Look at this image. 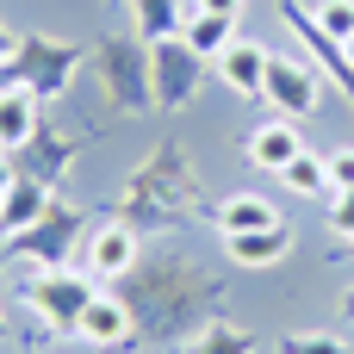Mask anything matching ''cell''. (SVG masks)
<instances>
[{
    "label": "cell",
    "instance_id": "cell-1",
    "mask_svg": "<svg viewBox=\"0 0 354 354\" xmlns=\"http://www.w3.org/2000/svg\"><path fill=\"white\" fill-rule=\"evenodd\" d=\"M68 68H75V44H56V37H19V50H12V62H6V75H0V87H31L37 100H56L62 93V81H68Z\"/></svg>",
    "mask_w": 354,
    "mask_h": 354
},
{
    "label": "cell",
    "instance_id": "cell-2",
    "mask_svg": "<svg viewBox=\"0 0 354 354\" xmlns=\"http://www.w3.org/2000/svg\"><path fill=\"white\" fill-rule=\"evenodd\" d=\"M100 68H106V81H112V93H118L124 112H137V106L156 100V81H149V44L137 50L131 37H106V44H100Z\"/></svg>",
    "mask_w": 354,
    "mask_h": 354
},
{
    "label": "cell",
    "instance_id": "cell-3",
    "mask_svg": "<svg viewBox=\"0 0 354 354\" xmlns=\"http://www.w3.org/2000/svg\"><path fill=\"white\" fill-rule=\"evenodd\" d=\"M261 106H274L280 118L305 124V118L324 106V93H317V75H311L305 62H292V56H274V62H268V81H261Z\"/></svg>",
    "mask_w": 354,
    "mask_h": 354
},
{
    "label": "cell",
    "instance_id": "cell-4",
    "mask_svg": "<svg viewBox=\"0 0 354 354\" xmlns=\"http://www.w3.org/2000/svg\"><path fill=\"white\" fill-rule=\"evenodd\" d=\"M199 50H187V37H162L149 44V81H156V100L162 106H187L193 87H199Z\"/></svg>",
    "mask_w": 354,
    "mask_h": 354
},
{
    "label": "cell",
    "instance_id": "cell-5",
    "mask_svg": "<svg viewBox=\"0 0 354 354\" xmlns=\"http://www.w3.org/2000/svg\"><path fill=\"white\" fill-rule=\"evenodd\" d=\"M87 299H93L87 274H62V268L37 274V280H31V292H25V305H31L44 324H56V330H75V317L87 311Z\"/></svg>",
    "mask_w": 354,
    "mask_h": 354
},
{
    "label": "cell",
    "instance_id": "cell-6",
    "mask_svg": "<svg viewBox=\"0 0 354 354\" xmlns=\"http://www.w3.org/2000/svg\"><path fill=\"white\" fill-rule=\"evenodd\" d=\"M268 62H274V50H268L261 37H236L230 50H218V56H212L218 81H224L230 93H243V100H261V81H268Z\"/></svg>",
    "mask_w": 354,
    "mask_h": 354
},
{
    "label": "cell",
    "instance_id": "cell-7",
    "mask_svg": "<svg viewBox=\"0 0 354 354\" xmlns=\"http://www.w3.org/2000/svg\"><path fill=\"white\" fill-rule=\"evenodd\" d=\"M137 255H143V243H137L131 224H100V230L87 236V274H93V280H124V274H137Z\"/></svg>",
    "mask_w": 354,
    "mask_h": 354
},
{
    "label": "cell",
    "instance_id": "cell-8",
    "mask_svg": "<svg viewBox=\"0 0 354 354\" xmlns=\"http://www.w3.org/2000/svg\"><path fill=\"white\" fill-rule=\"evenodd\" d=\"M75 336H81V342H93V348H118V342L131 336V305H124V299H112V292H93V299H87V311L75 317Z\"/></svg>",
    "mask_w": 354,
    "mask_h": 354
},
{
    "label": "cell",
    "instance_id": "cell-9",
    "mask_svg": "<svg viewBox=\"0 0 354 354\" xmlns=\"http://www.w3.org/2000/svg\"><path fill=\"white\" fill-rule=\"evenodd\" d=\"M187 19H199V0H131V25L143 44H162V37H180Z\"/></svg>",
    "mask_w": 354,
    "mask_h": 354
},
{
    "label": "cell",
    "instance_id": "cell-10",
    "mask_svg": "<svg viewBox=\"0 0 354 354\" xmlns=\"http://www.w3.org/2000/svg\"><path fill=\"white\" fill-rule=\"evenodd\" d=\"M37 137V93L31 87H0V149L12 156V149H25Z\"/></svg>",
    "mask_w": 354,
    "mask_h": 354
},
{
    "label": "cell",
    "instance_id": "cell-11",
    "mask_svg": "<svg viewBox=\"0 0 354 354\" xmlns=\"http://www.w3.org/2000/svg\"><path fill=\"white\" fill-rule=\"evenodd\" d=\"M280 19H292V25H299V37L317 50V62H324V68H330V75H336V81L354 93V62H348V50H342V44H336V37H330V31H324L311 12H299L292 0H280Z\"/></svg>",
    "mask_w": 354,
    "mask_h": 354
},
{
    "label": "cell",
    "instance_id": "cell-12",
    "mask_svg": "<svg viewBox=\"0 0 354 354\" xmlns=\"http://www.w3.org/2000/svg\"><path fill=\"white\" fill-rule=\"evenodd\" d=\"M299 149H305V137H299V124H292V118H274V124H261V131L249 137V162H255L261 174H280Z\"/></svg>",
    "mask_w": 354,
    "mask_h": 354
},
{
    "label": "cell",
    "instance_id": "cell-13",
    "mask_svg": "<svg viewBox=\"0 0 354 354\" xmlns=\"http://www.w3.org/2000/svg\"><path fill=\"white\" fill-rule=\"evenodd\" d=\"M224 243H230V261H236V268H274V261L292 255V230H286V224H274V230H243V236H224Z\"/></svg>",
    "mask_w": 354,
    "mask_h": 354
},
{
    "label": "cell",
    "instance_id": "cell-14",
    "mask_svg": "<svg viewBox=\"0 0 354 354\" xmlns=\"http://www.w3.org/2000/svg\"><path fill=\"white\" fill-rule=\"evenodd\" d=\"M280 224V212L261 199V193H230L224 205H218V230L224 236H243V230H274Z\"/></svg>",
    "mask_w": 354,
    "mask_h": 354
},
{
    "label": "cell",
    "instance_id": "cell-15",
    "mask_svg": "<svg viewBox=\"0 0 354 354\" xmlns=\"http://www.w3.org/2000/svg\"><path fill=\"white\" fill-rule=\"evenodd\" d=\"M44 212H50V187L44 180H12L6 187V212H0V230H31Z\"/></svg>",
    "mask_w": 354,
    "mask_h": 354
},
{
    "label": "cell",
    "instance_id": "cell-16",
    "mask_svg": "<svg viewBox=\"0 0 354 354\" xmlns=\"http://www.w3.org/2000/svg\"><path fill=\"white\" fill-rule=\"evenodd\" d=\"M280 180H286V193H305V199H330V162H324L317 149H299V156L280 168Z\"/></svg>",
    "mask_w": 354,
    "mask_h": 354
},
{
    "label": "cell",
    "instance_id": "cell-17",
    "mask_svg": "<svg viewBox=\"0 0 354 354\" xmlns=\"http://www.w3.org/2000/svg\"><path fill=\"white\" fill-rule=\"evenodd\" d=\"M187 50H199V56H218V50H230L236 44V19H224V12H199V19H187Z\"/></svg>",
    "mask_w": 354,
    "mask_h": 354
},
{
    "label": "cell",
    "instance_id": "cell-18",
    "mask_svg": "<svg viewBox=\"0 0 354 354\" xmlns=\"http://www.w3.org/2000/svg\"><path fill=\"white\" fill-rule=\"evenodd\" d=\"M311 19H317L336 44H348V37H354V0H317V12H311Z\"/></svg>",
    "mask_w": 354,
    "mask_h": 354
},
{
    "label": "cell",
    "instance_id": "cell-19",
    "mask_svg": "<svg viewBox=\"0 0 354 354\" xmlns=\"http://www.w3.org/2000/svg\"><path fill=\"white\" fill-rule=\"evenodd\" d=\"M330 230L336 236H354V187L348 193H330Z\"/></svg>",
    "mask_w": 354,
    "mask_h": 354
},
{
    "label": "cell",
    "instance_id": "cell-20",
    "mask_svg": "<svg viewBox=\"0 0 354 354\" xmlns=\"http://www.w3.org/2000/svg\"><path fill=\"white\" fill-rule=\"evenodd\" d=\"M354 187V149H336L330 156V193H348Z\"/></svg>",
    "mask_w": 354,
    "mask_h": 354
},
{
    "label": "cell",
    "instance_id": "cell-21",
    "mask_svg": "<svg viewBox=\"0 0 354 354\" xmlns=\"http://www.w3.org/2000/svg\"><path fill=\"white\" fill-rule=\"evenodd\" d=\"M280 354H348V348H342V342H330V336H292Z\"/></svg>",
    "mask_w": 354,
    "mask_h": 354
},
{
    "label": "cell",
    "instance_id": "cell-22",
    "mask_svg": "<svg viewBox=\"0 0 354 354\" xmlns=\"http://www.w3.org/2000/svg\"><path fill=\"white\" fill-rule=\"evenodd\" d=\"M199 12H224V19H243V0H199Z\"/></svg>",
    "mask_w": 354,
    "mask_h": 354
},
{
    "label": "cell",
    "instance_id": "cell-23",
    "mask_svg": "<svg viewBox=\"0 0 354 354\" xmlns=\"http://www.w3.org/2000/svg\"><path fill=\"white\" fill-rule=\"evenodd\" d=\"M12 50H19V37H12V31L0 25V75H6V62H12Z\"/></svg>",
    "mask_w": 354,
    "mask_h": 354
},
{
    "label": "cell",
    "instance_id": "cell-24",
    "mask_svg": "<svg viewBox=\"0 0 354 354\" xmlns=\"http://www.w3.org/2000/svg\"><path fill=\"white\" fill-rule=\"evenodd\" d=\"M342 50H348V62H354V37H348V44H342Z\"/></svg>",
    "mask_w": 354,
    "mask_h": 354
},
{
    "label": "cell",
    "instance_id": "cell-25",
    "mask_svg": "<svg viewBox=\"0 0 354 354\" xmlns=\"http://www.w3.org/2000/svg\"><path fill=\"white\" fill-rule=\"evenodd\" d=\"M348 317H354V292H348Z\"/></svg>",
    "mask_w": 354,
    "mask_h": 354
},
{
    "label": "cell",
    "instance_id": "cell-26",
    "mask_svg": "<svg viewBox=\"0 0 354 354\" xmlns=\"http://www.w3.org/2000/svg\"><path fill=\"white\" fill-rule=\"evenodd\" d=\"M0 212H6V193H0Z\"/></svg>",
    "mask_w": 354,
    "mask_h": 354
}]
</instances>
